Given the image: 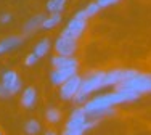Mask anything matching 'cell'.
<instances>
[{
  "label": "cell",
  "instance_id": "cell-1",
  "mask_svg": "<svg viewBox=\"0 0 151 135\" xmlns=\"http://www.w3.org/2000/svg\"><path fill=\"white\" fill-rule=\"evenodd\" d=\"M105 73H106V71H95V73H88L87 76L82 79V85H81V88H79L77 95L74 97L73 101L79 103V105L87 103V97H88V95L93 93L95 90L103 88V77H105Z\"/></svg>",
  "mask_w": 151,
  "mask_h": 135
},
{
  "label": "cell",
  "instance_id": "cell-2",
  "mask_svg": "<svg viewBox=\"0 0 151 135\" xmlns=\"http://www.w3.org/2000/svg\"><path fill=\"white\" fill-rule=\"evenodd\" d=\"M116 90H130L137 92V93H151V74H137L135 77L125 80V82L119 84Z\"/></svg>",
  "mask_w": 151,
  "mask_h": 135
},
{
  "label": "cell",
  "instance_id": "cell-3",
  "mask_svg": "<svg viewBox=\"0 0 151 135\" xmlns=\"http://www.w3.org/2000/svg\"><path fill=\"white\" fill-rule=\"evenodd\" d=\"M82 79L84 77L76 74L74 77H71L69 80H66L63 85L60 87V98L63 101H69V100H74V97L77 95L79 88L82 85Z\"/></svg>",
  "mask_w": 151,
  "mask_h": 135
},
{
  "label": "cell",
  "instance_id": "cell-4",
  "mask_svg": "<svg viewBox=\"0 0 151 135\" xmlns=\"http://www.w3.org/2000/svg\"><path fill=\"white\" fill-rule=\"evenodd\" d=\"M85 29H87V21L73 18V19H69V23L64 26V29L61 31L60 35L68 37V39H73V40H77V39L85 32Z\"/></svg>",
  "mask_w": 151,
  "mask_h": 135
},
{
  "label": "cell",
  "instance_id": "cell-5",
  "mask_svg": "<svg viewBox=\"0 0 151 135\" xmlns=\"http://www.w3.org/2000/svg\"><path fill=\"white\" fill-rule=\"evenodd\" d=\"M53 50L56 52V55L61 56H74L76 50H77V40L58 35L55 44H53Z\"/></svg>",
  "mask_w": 151,
  "mask_h": 135
},
{
  "label": "cell",
  "instance_id": "cell-6",
  "mask_svg": "<svg viewBox=\"0 0 151 135\" xmlns=\"http://www.w3.org/2000/svg\"><path fill=\"white\" fill-rule=\"evenodd\" d=\"M2 84L5 85V88L12 95H16L18 92L21 90V79H19V76H18V73L13 69H6L5 73L2 74Z\"/></svg>",
  "mask_w": 151,
  "mask_h": 135
},
{
  "label": "cell",
  "instance_id": "cell-7",
  "mask_svg": "<svg viewBox=\"0 0 151 135\" xmlns=\"http://www.w3.org/2000/svg\"><path fill=\"white\" fill-rule=\"evenodd\" d=\"M79 68H63V69H53L50 73V80H52L53 85L56 87H61L66 80H69L71 77H74L77 74Z\"/></svg>",
  "mask_w": 151,
  "mask_h": 135
},
{
  "label": "cell",
  "instance_id": "cell-8",
  "mask_svg": "<svg viewBox=\"0 0 151 135\" xmlns=\"http://www.w3.org/2000/svg\"><path fill=\"white\" fill-rule=\"evenodd\" d=\"M88 121H90V119H88L87 113L84 111L82 106H79V108H76L74 111L71 113V116H69V119H68L66 127H64V129H77V127L85 126Z\"/></svg>",
  "mask_w": 151,
  "mask_h": 135
},
{
  "label": "cell",
  "instance_id": "cell-9",
  "mask_svg": "<svg viewBox=\"0 0 151 135\" xmlns=\"http://www.w3.org/2000/svg\"><path fill=\"white\" fill-rule=\"evenodd\" d=\"M45 18H47V16L44 15V13H39V15H34L32 18H29V19L24 23V26H23V34H24V35L34 34L37 29H40V27H42Z\"/></svg>",
  "mask_w": 151,
  "mask_h": 135
},
{
  "label": "cell",
  "instance_id": "cell-10",
  "mask_svg": "<svg viewBox=\"0 0 151 135\" xmlns=\"http://www.w3.org/2000/svg\"><path fill=\"white\" fill-rule=\"evenodd\" d=\"M53 69H63V68H79V61L74 56H61L55 55L52 58Z\"/></svg>",
  "mask_w": 151,
  "mask_h": 135
},
{
  "label": "cell",
  "instance_id": "cell-11",
  "mask_svg": "<svg viewBox=\"0 0 151 135\" xmlns=\"http://www.w3.org/2000/svg\"><path fill=\"white\" fill-rule=\"evenodd\" d=\"M37 103V90L34 87L24 88V92L21 93V105L26 109H32Z\"/></svg>",
  "mask_w": 151,
  "mask_h": 135
},
{
  "label": "cell",
  "instance_id": "cell-12",
  "mask_svg": "<svg viewBox=\"0 0 151 135\" xmlns=\"http://www.w3.org/2000/svg\"><path fill=\"white\" fill-rule=\"evenodd\" d=\"M23 40H24L23 35H8V37H5L3 40H0V55L10 52L12 48L18 47V45H21Z\"/></svg>",
  "mask_w": 151,
  "mask_h": 135
},
{
  "label": "cell",
  "instance_id": "cell-13",
  "mask_svg": "<svg viewBox=\"0 0 151 135\" xmlns=\"http://www.w3.org/2000/svg\"><path fill=\"white\" fill-rule=\"evenodd\" d=\"M52 48V42H50V39L48 37H44V39H40V40L35 44V47H34V52L35 55L39 56V60L40 58H44V56L48 53V50Z\"/></svg>",
  "mask_w": 151,
  "mask_h": 135
},
{
  "label": "cell",
  "instance_id": "cell-14",
  "mask_svg": "<svg viewBox=\"0 0 151 135\" xmlns=\"http://www.w3.org/2000/svg\"><path fill=\"white\" fill-rule=\"evenodd\" d=\"M60 23H61V15L60 13H52V15H48L45 18V21H44V24H42L40 29L50 31V29H53V27H56Z\"/></svg>",
  "mask_w": 151,
  "mask_h": 135
},
{
  "label": "cell",
  "instance_id": "cell-15",
  "mask_svg": "<svg viewBox=\"0 0 151 135\" xmlns=\"http://www.w3.org/2000/svg\"><path fill=\"white\" fill-rule=\"evenodd\" d=\"M64 6H66V0H48L47 2V11L52 13H63Z\"/></svg>",
  "mask_w": 151,
  "mask_h": 135
},
{
  "label": "cell",
  "instance_id": "cell-16",
  "mask_svg": "<svg viewBox=\"0 0 151 135\" xmlns=\"http://www.w3.org/2000/svg\"><path fill=\"white\" fill-rule=\"evenodd\" d=\"M40 122H39L37 119H27L26 122H24V132L27 135H37L40 132Z\"/></svg>",
  "mask_w": 151,
  "mask_h": 135
},
{
  "label": "cell",
  "instance_id": "cell-17",
  "mask_svg": "<svg viewBox=\"0 0 151 135\" xmlns=\"http://www.w3.org/2000/svg\"><path fill=\"white\" fill-rule=\"evenodd\" d=\"M45 118L50 124H56L61 119V111L58 108H48L45 111Z\"/></svg>",
  "mask_w": 151,
  "mask_h": 135
},
{
  "label": "cell",
  "instance_id": "cell-18",
  "mask_svg": "<svg viewBox=\"0 0 151 135\" xmlns=\"http://www.w3.org/2000/svg\"><path fill=\"white\" fill-rule=\"evenodd\" d=\"M84 10H85V13H87V16H88V18H92V16H95L101 8H100V5L96 3V0H95V2H90V3H88V5L85 6Z\"/></svg>",
  "mask_w": 151,
  "mask_h": 135
},
{
  "label": "cell",
  "instance_id": "cell-19",
  "mask_svg": "<svg viewBox=\"0 0 151 135\" xmlns=\"http://www.w3.org/2000/svg\"><path fill=\"white\" fill-rule=\"evenodd\" d=\"M37 61H39V56L35 55L34 52H31L29 55H26V58H24V65L26 66H34Z\"/></svg>",
  "mask_w": 151,
  "mask_h": 135
},
{
  "label": "cell",
  "instance_id": "cell-20",
  "mask_svg": "<svg viewBox=\"0 0 151 135\" xmlns=\"http://www.w3.org/2000/svg\"><path fill=\"white\" fill-rule=\"evenodd\" d=\"M119 0H96V3L100 5V8H108V6L114 5V3H117Z\"/></svg>",
  "mask_w": 151,
  "mask_h": 135
},
{
  "label": "cell",
  "instance_id": "cell-21",
  "mask_svg": "<svg viewBox=\"0 0 151 135\" xmlns=\"http://www.w3.org/2000/svg\"><path fill=\"white\" fill-rule=\"evenodd\" d=\"M10 97H12V93L5 88V85L0 82V98H10Z\"/></svg>",
  "mask_w": 151,
  "mask_h": 135
},
{
  "label": "cell",
  "instance_id": "cell-22",
  "mask_svg": "<svg viewBox=\"0 0 151 135\" xmlns=\"http://www.w3.org/2000/svg\"><path fill=\"white\" fill-rule=\"evenodd\" d=\"M12 21V15L10 13H2L0 15V24H6V23H10Z\"/></svg>",
  "mask_w": 151,
  "mask_h": 135
},
{
  "label": "cell",
  "instance_id": "cell-23",
  "mask_svg": "<svg viewBox=\"0 0 151 135\" xmlns=\"http://www.w3.org/2000/svg\"><path fill=\"white\" fill-rule=\"evenodd\" d=\"M73 18H77V19H84V21L88 19V16H87V13H85V10H79V11L76 13Z\"/></svg>",
  "mask_w": 151,
  "mask_h": 135
},
{
  "label": "cell",
  "instance_id": "cell-24",
  "mask_svg": "<svg viewBox=\"0 0 151 135\" xmlns=\"http://www.w3.org/2000/svg\"><path fill=\"white\" fill-rule=\"evenodd\" d=\"M44 135H58V134H56L55 130H47V132H45Z\"/></svg>",
  "mask_w": 151,
  "mask_h": 135
},
{
  "label": "cell",
  "instance_id": "cell-25",
  "mask_svg": "<svg viewBox=\"0 0 151 135\" xmlns=\"http://www.w3.org/2000/svg\"><path fill=\"white\" fill-rule=\"evenodd\" d=\"M0 135H2V132H0Z\"/></svg>",
  "mask_w": 151,
  "mask_h": 135
}]
</instances>
